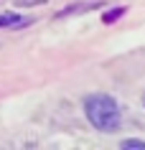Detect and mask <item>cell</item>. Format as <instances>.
Listing matches in <instances>:
<instances>
[{
	"label": "cell",
	"instance_id": "obj_3",
	"mask_svg": "<svg viewBox=\"0 0 145 150\" xmlns=\"http://www.w3.org/2000/svg\"><path fill=\"white\" fill-rule=\"evenodd\" d=\"M120 16H125V8H117V10H110V13H105V18H102V21H105V23H115Z\"/></svg>",
	"mask_w": 145,
	"mask_h": 150
},
{
	"label": "cell",
	"instance_id": "obj_2",
	"mask_svg": "<svg viewBox=\"0 0 145 150\" xmlns=\"http://www.w3.org/2000/svg\"><path fill=\"white\" fill-rule=\"evenodd\" d=\"M31 18L16 16V13H3L0 16V28H21V25H28Z\"/></svg>",
	"mask_w": 145,
	"mask_h": 150
},
{
	"label": "cell",
	"instance_id": "obj_4",
	"mask_svg": "<svg viewBox=\"0 0 145 150\" xmlns=\"http://www.w3.org/2000/svg\"><path fill=\"white\" fill-rule=\"evenodd\" d=\"M120 148H125V150H130V148L145 150V142H143V140H122V142H120Z\"/></svg>",
	"mask_w": 145,
	"mask_h": 150
},
{
	"label": "cell",
	"instance_id": "obj_1",
	"mask_svg": "<svg viewBox=\"0 0 145 150\" xmlns=\"http://www.w3.org/2000/svg\"><path fill=\"white\" fill-rule=\"evenodd\" d=\"M84 115L92 122V127L99 132H115L122 125L120 104L110 94H89L84 99Z\"/></svg>",
	"mask_w": 145,
	"mask_h": 150
}]
</instances>
